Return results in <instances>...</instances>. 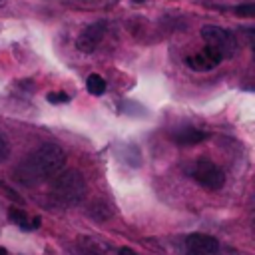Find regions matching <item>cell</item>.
<instances>
[{"label": "cell", "instance_id": "cell-2", "mask_svg": "<svg viewBox=\"0 0 255 255\" xmlns=\"http://www.w3.org/2000/svg\"><path fill=\"white\" fill-rule=\"evenodd\" d=\"M84 195H86V181L78 169H64L52 185V197L64 207H72L80 203Z\"/></svg>", "mask_w": 255, "mask_h": 255}, {"label": "cell", "instance_id": "cell-6", "mask_svg": "<svg viewBox=\"0 0 255 255\" xmlns=\"http://www.w3.org/2000/svg\"><path fill=\"white\" fill-rule=\"evenodd\" d=\"M221 60H223V58H221V54H219L215 48L205 46V48L199 50L197 54L189 56V58L185 60V64H187L191 70H195V72H207V70L219 66Z\"/></svg>", "mask_w": 255, "mask_h": 255}, {"label": "cell", "instance_id": "cell-3", "mask_svg": "<svg viewBox=\"0 0 255 255\" xmlns=\"http://www.w3.org/2000/svg\"><path fill=\"white\" fill-rule=\"evenodd\" d=\"M201 38L207 42V46L215 48L221 54V58H233L239 50V44H237L235 36L229 30H223L219 26H211V24L203 26L201 28Z\"/></svg>", "mask_w": 255, "mask_h": 255}, {"label": "cell", "instance_id": "cell-17", "mask_svg": "<svg viewBox=\"0 0 255 255\" xmlns=\"http://www.w3.org/2000/svg\"><path fill=\"white\" fill-rule=\"evenodd\" d=\"M133 2H143V0H133Z\"/></svg>", "mask_w": 255, "mask_h": 255}, {"label": "cell", "instance_id": "cell-10", "mask_svg": "<svg viewBox=\"0 0 255 255\" xmlns=\"http://www.w3.org/2000/svg\"><path fill=\"white\" fill-rule=\"evenodd\" d=\"M8 215H10V221L16 223V225H20L22 229H26V231L32 229V225L28 223V215H26L22 209H18V207H10V209H8Z\"/></svg>", "mask_w": 255, "mask_h": 255}, {"label": "cell", "instance_id": "cell-12", "mask_svg": "<svg viewBox=\"0 0 255 255\" xmlns=\"http://www.w3.org/2000/svg\"><path fill=\"white\" fill-rule=\"evenodd\" d=\"M235 14L243 16V18H253L255 16V4H241L235 8Z\"/></svg>", "mask_w": 255, "mask_h": 255}, {"label": "cell", "instance_id": "cell-16", "mask_svg": "<svg viewBox=\"0 0 255 255\" xmlns=\"http://www.w3.org/2000/svg\"><path fill=\"white\" fill-rule=\"evenodd\" d=\"M80 255H96V253H88V251H82Z\"/></svg>", "mask_w": 255, "mask_h": 255}, {"label": "cell", "instance_id": "cell-9", "mask_svg": "<svg viewBox=\"0 0 255 255\" xmlns=\"http://www.w3.org/2000/svg\"><path fill=\"white\" fill-rule=\"evenodd\" d=\"M86 88H88V92L92 96H102L106 92V80L102 76H98V74H92L86 80Z\"/></svg>", "mask_w": 255, "mask_h": 255}, {"label": "cell", "instance_id": "cell-15", "mask_svg": "<svg viewBox=\"0 0 255 255\" xmlns=\"http://www.w3.org/2000/svg\"><path fill=\"white\" fill-rule=\"evenodd\" d=\"M0 255H8V251H6L4 247H0Z\"/></svg>", "mask_w": 255, "mask_h": 255}, {"label": "cell", "instance_id": "cell-13", "mask_svg": "<svg viewBox=\"0 0 255 255\" xmlns=\"http://www.w3.org/2000/svg\"><path fill=\"white\" fill-rule=\"evenodd\" d=\"M8 157H10V143L4 137V133L0 131V163H4Z\"/></svg>", "mask_w": 255, "mask_h": 255}, {"label": "cell", "instance_id": "cell-8", "mask_svg": "<svg viewBox=\"0 0 255 255\" xmlns=\"http://www.w3.org/2000/svg\"><path fill=\"white\" fill-rule=\"evenodd\" d=\"M203 139H207V133L203 129H197V128H183V129L173 133V141L179 145H193V143H199Z\"/></svg>", "mask_w": 255, "mask_h": 255}, {"label": "cell", "instance_id": "cell-1", "mask_svg": "<svg viewBox=\"0 0 255 255\" xmlns=\"http://www.w3.org/2000/svg\"><path fill=\"white\" fill-rule=\"evenodd\" d=\"M66 165V153L58 143H44L34 153L26 157V161L18 169V177L30 185L32 181L50 179L60 173Z\"/></svg>", "mask_w": 255, "mask_h": 255}, {"label": "cell", "instance_id": "cell-7", "mask_svg": "<svg viewBox=\"0 0 255 255\" xmlns=\"http://www.w3.org/2000/svg\"><path fill=\"white\" fill-rule=\"evenodd\" d=\"M185 247L187 251L193 253H205V255H215L221 251V245L215 237L211 235H203V233H191L185 237Z\"/></svg>", "mask_w": 255, "mask_h": 255}, {"label": "cell", "instance_id": "cell-11", "mask_svg": "<svg viewBox=\"0 0 255 255\" xmlns=\"http://www.w3.org/2000/svg\"><path fill=\"white\" fill-rule=\"evenodd\" d=\"M46 100H48L50 104H66V102H70V96H68L66 92H50V94L46 96Z\"/></svg>", "mask_w": 255, "mask_h": 255}, {"label": "cell", "instance_id": "cell-4", "mask_svg": "<svg viewBox=\"0 0 255 255\" xmlns=\"http://www.w3.org/2000/svg\"><path fill=\"white\" fill-rule=\"evenodd\" d=\"M191 177L201 185V187H205V189H221L223 187V183H225V173H223V169L217 165V163H213V161H209V159H197L195 163H193V167H191Z\"/></svg>", "mask_w": 255, "mask_h": 255}, {"label": "cell", "instance_id": "cell-5", "mask_svg": "<svg viewBox=\"0 0 255 255\" xmlns=\"http://www.w3.org/2000/svg\"><path fill=\"white\" fill-rule=\"evenodd\" d=\"M104 34H106V24H104V22H94V24L86 26V28L80 32V36H78V42H76L78 50H82V52H86V54L94 52L96 46L104 40Z\"/></svg>", "mask_w": 255, "mask_h": 255}, {"label": "cell", "instance_id": "cell-14", "mask_svg": "<svg viewBox=\"0 0 255 255\" xmlns=\"http://www.w3.org/2000/svg\"><path fill=\"white\" fill-rule=\"evenodd\" d=\"M120 255H137L133 249H129V247H122L120 249Z\"/></svg>", "mask_w": 255, "mask_h": 255}, {"label": "cell", "instance_id": "cell-18", "mask_svg": "<svg viewBox=\"0 0 255 255\" xmlns=\"http://www.w3.org/2000/svg\"><path fill=\"white\" fill-rule=\"evenodd\" d=\"M0 185H2V181H0Z\"/></svg>", "mask_w": 255, "mask_h": 255}]
</instances>
